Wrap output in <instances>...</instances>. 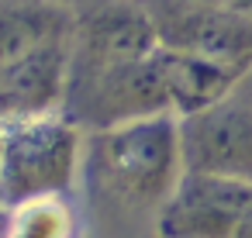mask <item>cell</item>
<instances>
[{
  "instance_id": "1",
  "label": "cell",
  "mask_w": 252,
  "mask_h": 238,
  "mask_svg": "<svg viewBox=\"0 0 252 238\" xmlns=\"http://www.w3.org/2000/svg\"><path fill=\"white\" fill-rule=\"evenodd\" d=\"M80 21L63 0L4 7L0 28V111L4 118L66 111Z\"/></svg>"
},
{
  "instance_id": "2",
  "label": "cell",
  "mask_w": 252,
  "mask_h": 238,
  "mask_svg": "<svg viewBox=\"0 0 252 238\" xmlns=\"http://www.w3.org/2000/svg\"><path fill=\"white\" fill-rule=\"evenodd\" d=\"M183 173L187 152L176 114H152L87 131L83 176L97 193L125 210H152L156 217Z\"/></svg>"
},
{
  "instance_id": "3",
  "label": "cell",
  "mask_w": 252,
  "mask_h": 238,
  "mask_svg": "<svg viewBox=\"0 0 252 238\" xmlns=\"http://www.w3.org/2000/svg\"><path fill=\"white\" fill-rule=\"evenodd\" d=\"M83 162L87 131L66 111L4 118L0 138L4 210L42 197H69L83 176Z\"/></svg>"
},
{
  "instance_id": "4",
  "label": "cell",
  "mask_w": 252,
  "mask_h": 238,
  "mask_svg": "<svg viewBox=\"0 0 252 238\" xmlns=\"http://www.w3.org/2000/svg\"><path fill=\"white\" fill-rule=\"evenodd\" d=\"M252 207V176L190 169L159 207L156 238H235Z\"/></svg>"
},
{
  "instance_id": "5",
  "label": "cell",
  "mask_w": 252,
  "mask_h": 238,
  "mask_svg": "<svg viewBox=\"0 0 252 238\" xmlns=\"http://www.w3.org/2000/svg\"><path fill=\"white\" fill-rule=\"evenodd\" d=\"M190 169L252 176V69L211 111L180 118Z\"/></svg>"
},
{
  "instance_id": "6",
  "label": "cell",
  "mask_w": 252,
  "mask_h": 238,
  "mask_svg": "<svg viewBox=\"0 0 252 238\" xmlns=\"http://www.w3.org/2000/svg\"><path fill=\"white\" fill-rule=\"evenodd\" d=\"M152 18L159 25L162 45L252 69V14L211 0H180L166 7V14Z\"/></svg>"
},
{
  "instance_id": "7",
  "label": "cell",
  "mask_w": 252,
  "mask_h": 238,
  "mask_svg": "<svg viewBox=\"0 0 252 238\" xmlns=\"http://www.w3.org/2000/svg\"><path fill=\"white\" fill-rule=\"evenodd\" d=\"M159 66H162L169 107L176 118H193L200 111H211L249 73L242 66L197 56V52H183V49H169V45H159Z\"/></svg>"
},
{
  "instance_id": "8",
  "label": "cell",
  "mask_w": 252,
  "mask_h": 238,
  "mask_svg": "<svg viewBox=\"0 0 252 238\" xmlns=\"http://www.w3.org/2000/svg\"><path fill=\"white\" fill-rule=\"evenodd\" d=\"M7 238H80L66 197H42L7 207Z\"/></svg>"
},
{
  "instance_id": "9",
  "label": "cell",
  "mask_w": 252,
  "mask_h": 238,
  "mask_svg": "<svg viewBox=\"0 0 252 238\" xmlns=\"http://www.w3.org/2000/svg\"><path fill=\"white\" fill-rule=\"evenodd\" d=\"M235 238H252V207H249V214L242 217V224H238V235Z\"/></svg>"
},
{
  "instance_id": "10",
  "label": "cell",
  "mask_w": 252,
  "mask_h": 238,
  "mask_svg": "<svg viewBox=\"0 0 252 238\" xmlns=\"http://www.w3.org/2000/svg\"><path fill=\"white\" fill-rule=\"evenodd\" d=\"M63 4H69V7H73V4H76V0H63Z\"/></svg>"
}]
</instances>
